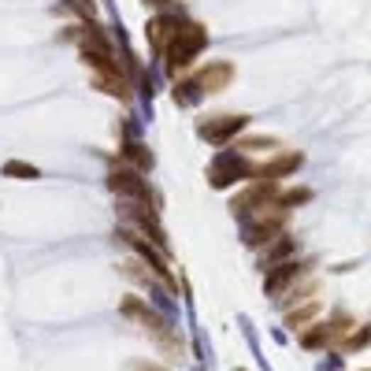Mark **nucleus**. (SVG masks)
<instances>
[{"label":"nucleus","mask_w":371,"mask_h":371,"mask_svg":"<svg viewBox=\"0 0 371 371\" xmlns=\"http://www.w3.org/2000/svg\"><path fill=\"white\" fill-rule=\"evenodd\" d=\"M111 189L131 193V197H138V201H149V189H145V182L138 179V175H131V171H116V175H111Z\"/></svg>","instance_id":"f03ea898"},{"label":"nucleus","mask_w":371,"mask_h":371,"mask_svg":"<svg viewBox=\"0 0 371 371\" xmlns=\"http://www.w3.org/2000/svg\"><path fill=\"white\" fill-rule=\"evenodd\" d=\"M167 34H175L167 19H156V23H149V41H153L156 48H164V45H167Z\"/></svg>","instance_id":"6e6552de"},{"label":"nucleus","mask_w":371,"mask_h":371,"mask_svg":"<svg viewBox=\"0 0 371 371\" xmlns=\"http://www.w3.org/2000/svg\"><path fill=\"white\" fill-rule=\"evenodd\" d=\"M197 82H201V89H208V93L223 89V86L231 82V63H212V67H204Z\"/></svg>","instance_id":"7ed1b4c3"},{"label":"nucleus","mask_w":371,"mask_h":371,"mask_svg":"<svg viewBox=\"0 0 371 371\" xmlns=\"http://www.w3.org/2000/svg\"><path fill=\"white\" fill-rule=\"evenodd\" d=\"M241 175H245V164H241L238 156H223L219 164H216V171H212V182L216 186H227V182L241 179Z\"/></svg>","instance_id":"20e7f679"},{"label":"nucleus","mask_w":371,"mask_h":371,"mask_svg":"<svg viewBox=\"0 0 371 371\" xmlns=\"http://www.w3.org/2000/svg\"><path fill=\"white\" fill-rule=\"evenodd\" d=\"M4 171H8V175H23V179H34V175H38L34 167H26V164H8Z\"/></svg>","instance_id":"1a4fd4ad"},{"label":"nucleus","mask_w":371,"mask_h":371,"mask_svg":"<svg viewBox=\"0 0 371 371\" xmlns=\"http://www.w3.org/2000/svg\"><path fill=\"white\" fill-rule=\"evenodd\" d=\"M294 167H301V156H297V153H289V156L275 160V164L264 171V179H275V175H286V171H294Z\"/></svg>","instance_id":"0eeeda50"},{"label":"nucleus","mask_w":371,"mask_h":371,"mask_svg":"<svg viewBox=\"0 0 371 371\" xmlns=\"http://www.w3.org/2000/svg\"><path fill=\"white\" fill-rule=\"evenodd\" d=\"M201 45H204V30L201 26H179L175 30V45H171V67H186Z\"/></svg>","instance_id":"f257e3e1"},{"label":"nucleus","mask_w":371,"mask_h":371,"mask_svg":"<svg viewBox=\"0 0 371 371\" xmlns=\"http://www.w3.org/2000/svg\"><path fill=\"white\" fill-rule=\"evenodd\" d=\"M294 275H297V264H282V267L275 271V275L267 279V294H279V289H282L289 279H294Z\"/></svg>","instance_id":"423d86ee"},{"label":"nucleus","mask_w":371,"mask_h":371,"mask_svg":"<svg viewBox=\"0 0 371 371\" xmlns=\"http://www.w3.org/2000/svg\"><path fill=\"white\" fill-rule=\"evenodd\" d=\"M126 371H164V367H156V364H131Z\"/></svg>","instance_id":"9d476101"},{"label":"nucleus","mask_w":371,"mask_h":371,"mask_svg":"<svg viewBox=\"0 0 371 371\" xmlns=\"http://www.w3.org/2000/svg\"><path fill=\"white\" fill-rule=\"evenodd\" d=\"M241 126H245V119H241V116H227L223 123H204L201 134L212 138V141H223V138H231L234 131H241Z\"/></svg>","instance_id":"39448f33"}]
</instances>
